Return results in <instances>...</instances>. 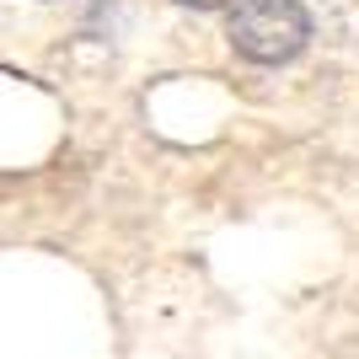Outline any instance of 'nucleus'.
I'll use <instances>...</instances> for the list:
<instances>
[{
  "label": "nucleus",
  "mask_w": 359,
  "mask_h": 359,
  "mask_svg": "<svg viewBox=\"0 0 359 359\" xmlns=\"http://www.w3.org/2000/svg\"><path fill=\"white\" fill-rule=\"evenodd\" d=\"M225 38L252 65H290L311 43V11L300 0H236L225 16Z\"/></svg>",
  "instance_id": "nucleus-1"
},
{
  "label": "nucleus",
  "mask_w": 359,
  "mask_h": 359,
  "mask_svg": "<svg viewBox=\"0 0 359 359\" xmlns=\"http://www.w3.org/2000/svg\"><path fill=\"white\" fill-rule=\"evenodd\" d=\"M177 6H194V11H231L236 0H177Z\"/></svg>",
  "instance_id": "nucleus-2"
}]
</instances>
